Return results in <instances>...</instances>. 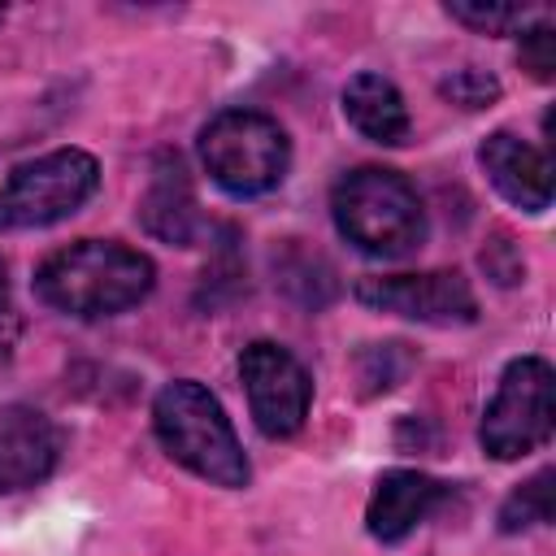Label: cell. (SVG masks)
<instances>
[{"label":"cell","mask_w":556,"mask_h":556,"mask_svg":"<svg viewBox=\"0 0 556 556\" xmlns=\"http://www.w3.org/2000/svg\"><path fill=\"white\" fill-rule=\"evenodd\" d=\"M239 378L248 391V408L261 434L269 439H291L313 404V382L304 365L274 339H256L239 356Z\"/></svg>","instance_id":"52a82bcc"},{"label":"cell","mask_w":556,"mask_h":556,"mask_svg":"<svg viewBox=\"0 0 556 556\" xmlns=\"http://www.w3.org/2000/svg\"><path fill=\"white\" fill-rule=\"evenodd\" d=\"M100 187V165L83 148H56L48 156L22 161L0 187V235L39 230L78 213Z\"/></svg>","instance_id":"5b68a950"},{"label":"cell","mask_w":556,"mask_h":556,"mask_svg":"<svg viewBox=\"0 0 556 556\" xmlns=\"http://www.w3.org/2000/svg\"><path fill=\"white\" fill-rule=\"evenodd\" d=\"M343 117L374 143L382 148H400L413 130L408 122V104L400 96V87L374 70H361L356 78H348L343 87Z\"/></svg>","instance_id":"4fadbf2b"},{"label":"cell","mask_w":556,"mask_h":556,"mask_svg":"<svg viewBox=\"0 0 556 556\" xmlns=\"http://www.w3.org/2000/svg\"><path fill=\"white\" fill-rule=\"evenodd\" d=\"M356 300L374 313H395V317L426 321V326H469L478 317V295L456 269L361 278Z\"/></svg>","instance_id":"ba28073f"},{"label":"cell","mask_w":556,"mask_h":556,"mask_svg":"<svg viewBox=\"0 0 556 556\" xmlns=\"http://www.w3.org/2000/svg\"><path fill=\"white\" fill-rule=\"evenodd\" d=\"M200 161L222 191L252 200L287 178L291 139L269 113L226 109L200 130Z\"/></svg>","instance_id":"277c9868"},{"label":"cell","mask_w":556,"mask_h":556,"mask_svg":"<svg viewBox=\"0 0 556 556\" xmlns=\"http://www.w3.org/2000/svg\"><path fill=\"white\" fill-rule=\"evenodd\" d=\"M482 269L500 282V287H513L521 278V252L513 248L508 235H495L486 248H482Z\"/></svg>","instance_id":"ac0fdd59"},{"label":"cell","mask_w":556,"mask_h":556,"mask_svg":"<svg viewBox=\"0 0 556 556\" xmlns=\"http://www.w3.org/2000/svg\"><path fill=\"white\" fill-rule=\"evenodd\" d=\"M447 500V486L430 473L417 469H391L378 478L369 508H365V526L378 543H400L404 534H413L439 504Z\"/></svg>","instance_id":"8fae6325"},{"label":"cell","mask_w":556,"mask_h":556,"mask_svg":"<svg viewBox=\"0 0 556 556\" xmlns=\"http://www.w3.org/2000/svg\"><path fill=\"white\" fill-rule=\"evenodd\" d=\"M156 269L143 252L113 239H78L52 252L35 274V295L70 317H113L148 300Z\"/></svg>","instance_id":"6da1fadb"},{"label":"cell","mask_w":556,"mask_h":556,"mask_svg":"<svg viewBox=\"0 0 556 556\" xmlns=\"http://www.w3.org/2000/svg\"><path fill=\"white\" fill-rule=\"evenodd\" d=\"M61 456V430L26 404L0 408V491H26L39 486Z\"/></svg>","instance_id":"9c48e42d"},{"label":"cell","mask_w":556,"mask_h":556,"mask_svg":"<svg viewBox=\"0 0 556 556\" xmlns=\"http://www.w3.org/2000/svg\"><path fill=\"white\" fill-rule=\"evenodd\" d=\"M552 482L556 473L552 469H539L534 478H526L504 504H500V530L504 534H521V530H534V526H547L552 521Z\"/></svg>","instance_id":"5bb4252c"},{"label":"cell","mask_w":556,"mask_h":556,"mask_svg":"<svg viewBox=\"0 0 556 556\" xmlns=\"http://www.w3.org/2000/svg\"><path fill=\"white\" fill-rule=\"evenodd\" d=\"M139 222H143L148 235H156V239H165V243H178V248L191 243L200 213H195L191 178H187V169H182L178 156H169V152L156 156L152 182H148V191H143V200H139Z\"/></svg>","instance_id":"7c38bea8"},{"label":"cell","mask_w":556,"mask_h":556,"mask_svg":"<svg viewBox=\"0 0 556 556\" xmlns=\"http://www.w3.org/2000/svg\"><path fill=\"white\" fill-rule=\"evenodd\" d=\"M447 17H456L460 26L478 30V35H513L526 30V22L534 17L530 4H486V0H452Z\"/></svg>","instance_id":"9a60e30c"},{"label":"cell","mask_w":556,"mask_h":556,"mask_svg":"<svg viewBox=\"0 0 556 556\" xmlns=\"http://www.w3.org/2000/svg\"><path fill=\"white\" fill-rule=\"evenodd\" d=\"M478 161H482L491 187L508 204H517L526 213H543L552 204V161H547V152L517 139L513 130L486 135L482 148H478Z\"/></svg>","instance_id":"30bf717a"},{"label":"cell","mask_w":556,"mask_h":556,"mask_svg":"<svg viewBox=\"0 0 556 556\" xmlns=\"http://www.w3.org/2000/svg\"><path fill=\"white\" fill-rule=\"evenodd\" d=\"M556 426V374L543 356H517L500 374V387L482 413L478 443L495 460H521L552 439Z\"/></svg>","instance_id":"8992f818"},{"label":"cell","mask_w":556,"mask_h":556,"mask_svg":"<svg viewBox=\"0 0 556 556\" xmlns=\"http://www.w3.org/2000/svg\"><path fill=\"white\" fill-rule=\"evenodd\" d=\"M517 56H521V70H530V78L552 83V78H556V30H552L547 22L526 26Z\"/></svg>","instance_id":"e0dca14e"},{"label":"cell","mask_w":556,"mask_h":556,"mask_svg":"<svg viewBox=\"0 0 556 556\" xmlns=\"http://www.w3.org/2000/svg\"><path fill=\"white\" fill-rule=\"evenodd\" d=\"M17 334H22V321H17V313H13L9 304H0V356H9V348L17 343Z\"/></svg>","instance_id":"d6986e66"},{"label":"cell","mask_w":556,"mask_h":556,"mask_svg":"<svg viewBox=\"0 0 556 556\" xmlns=\"http://www.w3.org/2000/svg\"><path fill=\"white\" fill-rule=\"evenodd\" d=\"M152 426H156L161 447L195 478L226 486V491L248 486L252 469L239 447V434L204 382H195V378L165 382L152 400Z\"/></svg>","instance_id":"7a4b0ae2"},{"label":"cell","mask_w":556,"mask_h":556,"mask_svg":"<svg viewBox=\"0 0 556 556\" xmlns=\"http://www.w3.org/2000/svg\"><path fill=\"white\" fill-rule=\"evenodd\" d=\"M4 287H9V278H4V261H0V304H4Z\"/></svg>","instance_id":"ffe728a7"},{"label":"cell","mask_w":556,"mask_h":556,"mask_svg":"<svg viewBox=\"0 0 556 556\" xmlns=\"http://www.w3.org/2000/svg\"><path fill=\"white\" fill-rule=\"evenodd\" d=\"M330 213L339 235L365 256H408L426 239V208L413 182L382 165H361L343 174L330 191Z\"/></svg>","instance_id":"3957f363"},{"label":"cell","mask_w":556,"mask_h":556,"mask_svg":"<svg viewBox=\"0 0 556 556\" xmlns=\"http://www.w3.org/2000/svg\"><path fill=\"white\" fill-rule=\"evenodd\" d=\"M439 91H443L452 104H460V109H486V104L500 96V83H495L491 74L465 65V70H452V74L439 83Z\"/></svg>","instance_id":"2e32d148"}]
</instances>
